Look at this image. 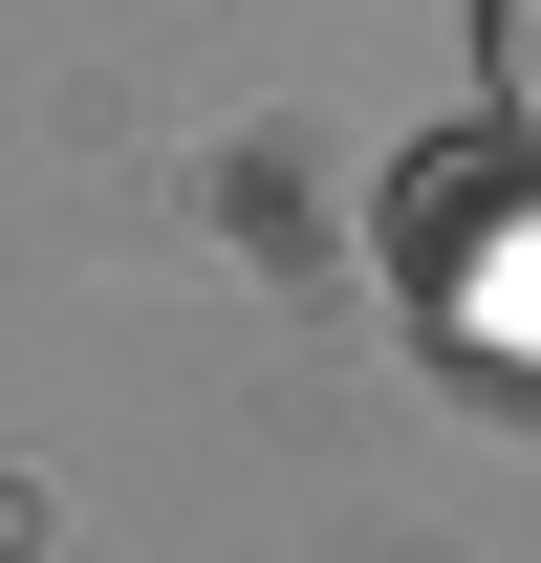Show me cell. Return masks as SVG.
Here are the masks:
<instances>
[{"label": "cell", "mask_w": 541, "mask_h": 563, "mask_svg": "<svg viewBox=\"0 0 541 563\" xmlns=\"http://www.w3.org/2000/svg\"><path fill=\"white\" fill-rule=\"evenodd\" d=\"M476 87H498V131L541 152V0H476Z\"/></svg>", "instance_id": "6da1fadb"}]
</instances>
